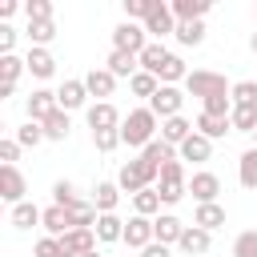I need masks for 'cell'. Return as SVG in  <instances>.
Returning <instances> with one entry per match:
<instances>
[{"label":"cell","mask_w":257,"mask_h":257,"mask_svg":"<svg viewBox=\"0 0 257 257\" xmlns=\"http://www.w3.org/2000/svg\"><path fill=\"white\" fill-rule=\"evenodd\" d=\"M193 133H197V124H193V120H185V116H169V120H161V141H165V145H173V149H181Z\"/></svg>","instance_id":"14"},{"label":"cell","mask_w":257,"mask_h":257,"mask_svg":"<svg viewBox=\"0 0 257 257\" xmlns=\"http://www.w3.org/2000/svg\"><path fill=\"white\" fill-rule=\"evenodd\" d=\"M229 124H233V133H257V108H241V104H233V116H229Z\"/></svg>","instance_id":"40"},{"label":"cell","mask_w":257,"mask_h":257,"mask_svg":"<svg viewBox=\"0 0 257 257\" xmlns=\"http://www.w3.org/2000/svg\"><path fill=\"white\" fill-rule=\"evenodd\" d=\"M24 64H28V72H32L36 80H48V76L56 72V56H52L48 48H28V52H24Z\"/></svg>","instance_id":"17"},{"label":"cell","mask_w":257,"mask_h":257,"mask_svg":"<svg viewBox=\"0 0 257 257\" xmlns=\"http://www.w3.org/2000/svg\"><path fill=\"white\" fill-rule=\"evenodd\" d=\"M169 56H173V52L165 48V40H149V48H145L137 60H141V72H153V76H157V72H161V64H165Z\"/></svg>","instance_id":"22"},{"label":"cell","mask_w":257,"mask_h":257,"mask_svg":"<svg viewBox=\"0 0 257 257\" xmlns=\"http://www.w3.org/2000/svg\"><path fill=\"white\" fill-rule=\"evenodd\" d=\"M40 225H44V233H48V237H64V233L72 229V221H68V209H64V205H48Z\"/></svg>","instance_id":"24"},{"label":"cell","mask_w":257,"mask_h":257,"mask_svg":"<svg viewBox=\"0 0 257 257\" xmlns=\"http://www.w3.org/2000/svg\"><path fill=\"white\" fill-rule=\"evenodd\" d=\"M157 185H189V181H185V165H181V161L161 165V181H157Z\"/></svg>","instance_id":"47"},{"label":"cell","mask_w":257,"mask_h":257,"mask_svg":"<svg viewBox=\"0 0 257 257\" xmlns=\"http://www.w3.org/2000/svg\"><path fill=\"white\" fill-rule=\"evenodd\" d=\"M177 249H181V253H189V257H205V253L213 249V233H209V229H201V225H185V233H181Z\"/></svg>","instance_id":"10"},{"label":"cell","mask_w":257,"mask_h":257,"mask_svg":"<svg viewBox=\"0 0 257 257\" xmlns=\"http://www.w3.org/2000/svg\"><path fill=\"white\" fill-rule=\"evenodd\" d=\"M157 193H161V205H177L189 193V185H157Z\"/></svg>","instance_id":"50"},{"label":"cell","mask_w":257,"mask_h":257,"mask_svg":"<svg viewBox=\"0 0 257 257\" xmlns=\"http://www.w3.org/2000/svg\"><path fill=\"white\" fill-rule=\"evenodd\" d=\"M141 257H173V253H169V245H161V241H153L149 249H141Z\"/></svg>","instance_id":"53"},{"label":"cell","mask_w":257,"mask_h":257,"mask_svg":"<svg viewBox=\"0 0 257 257\" xmlns=\"http://www.w3.org/2000/svg\"><path fill=\"white\" fill-rule=\"evenodd\" d=\"M112 48H116V52H133V56H141V52L149 48V32H145V24L120 20V24L112 28Z\"/></svg>","instance_id":"4"},{"label":"cell","mask_w":257,"mask_h":257,"mask_svg":"<svg viewBox=\"0 0 257 257\" xmlns=\"http://www.w3.org/2000/svg\"><path fill=\"white\" fill-rule=\"evenodd\" d=\"M16 157H20V145H16V137L0 141V161H4V165H16Z\"/></svg>","instance_id":"52"},{"label":"cell","mask_w":257,"mask_h":257,"mask_svg":"<svg viewBox=\"0 0 257 257\" xmlns=\"http://www.w3.org/2000/svg\"><path fill=\"white\" fill-rule=\"evenodd\" d=\"M177 157H181V161H193V165H205V161L213 157V141L201 137V133H193V137L177 149Z\"/></svg>","instance_id":"18"},{"label":"cell","mask_w":257,"mask_h":257,"mask_svg":"<svg viewBox=\"0 0 257 257\" xmlns=\"http://www.w3.org/2000/svg\"><path fill=\"white\" fill-rule=\"evenodd\" d=\"M237 181H241V189H257V149H245L241 153V161H237Z\"/></svg>","instance_id":"30"},{"label":"cell","mask_w":257,"mask_h":257,"mask_svg":"<svg viewBox=\"0 0 257 257\" xmlns=\"http://www.w3.org/2000/svg\"><path fill=\"white\" fill-rule=\"evenodd\" d=\"M145 32L153 36V40H165V36H173L177 32V16H173V8L169 4H161L149 20H145Z\"/></svg>","instance_id":"16"},{"label":"cell","mask_w":257,"mask_h":257,"mask_svg":"<svg viewBox=\"0 0 257 257\" xmlns=\"http://www.w3.org/2000/svg\"><path fill=\"white\" fill-rule=\"evenodd\" d=\"M96 249V229H68L60 237V257H84Z\"/></svg>","instance_id":"9"},{"label":"cell","mask_w":257,"mask_h":257,"mask_svg":"<svg viewBox=\"0 0 257 257\" xmlns=\"http://www.w3.org/2000/svg\"><path fill=\"white\" fill-rule=\"evenodd\" d=\"M56 104H60L64 112H76V108H84V104H88V88H84V76H80V80H76V76H72V80H64V84L56 88Z\"/></svg>","instance_id":"11"},{"label":"cell","mask_w":257,"mask_h":257,"mask_svg":"<svg viewBox=\"0 0 257 257\" xmlns=\"http://www.w3.org/2000/svg\"><path fill=\"white\" fill-rule=\"evenodd\" d=\"M233 257H257V229L237 233V241H233Z\"/></svg>","instance_id":"45"},{"label":"cell","mask_w":257,"mask_h":257,"mask_svg":"<svg viewBox=\"0 0 257 257\" xmlns=\"http://www.w3.org/2000/svg\"><path fill=\"white\" fill-rule=\"evenodd\" d=\"M28 40H32V48H48L52 40H56V20H28Z\"/></svg>","instance_id":"26"},{"label":"cell","mask_w":257,"mask_h":257,"mask_svg":"<svg viewBox=\"0 0 257 257\" xmlns=\"http://www.w3.org/2000/svg\"><path fill=\"white\" fill-rule=\"evenodd\" d=\"M133 213L137 217H161V193H157V185L153 189H141L133 197Z\"/></svg>","instance_id":"29"},{"label":"cell","mask_w":257,"mask_h":257,"mask_svg":"<svg viewBox=\"0 0 257 257\" xmlns=\"http://www.w3.org/2000/svg\"><path fill=\"white\" fill-rule=\"evenodd\" d=\"M181 104H185V92H181L177 84H161V88H157V96L149 100V108H153L161 120H169V116H181Z\"/></svg>","instance_id":"7"},{"label":"cell","mask_w":257,"mask_h":257,"mask_svg":"<svg viewBox=\"0 0 257 257\" xmlns=\"http://www.w3.org/2000/svg\"><path fill=\"white\" fill-rule=\"evenodd\" d=\"M157 128H161V116H157L149 104H141V108H133V112L120 120V141H124L128 149H145V145L157 141Z\"/></svg>","instance_id":"1"},{"label":"cell","mask_w":257,"mask_h":257,"mask_svg":"<svg viewBox=\"0 0 257 257\" xmlns=\"http://www.w3.org/2000/svg\"><path fill=\"white\" fill-rule=\"evenodd\" d=\"M48 137H44V124H36V120H24L20 128H16V145L20 149H36V145H44Z\"/></svg>","instance_id":"38"},{"label":"cell","mask_w":257,"mask_h":257,"mask_svg":"<svg viewBox=\"0 0 257 257\" xmlns=\"http://www.w3.org/2000/svg\"><path fill=\"white\" fill-rule=\"evenodd\" d=\"M249 52H253V56H257V32H253V36H249Z\"/></svg>","instance_id":"55"},{"label":"cell","mask_w":257,"mask_h":257,"mask_svg":"<svg viewBox=\"0 0 257 257\" xmlns=\"http://www.w3.org/2000/svg\"><path fill=\"white\" fill-rule=\"evenodd\" d=\"M76 201H80V197H76V185H72L68 177L52 185V205H64V209H68V205H76Z\"/></svg>","instance_id":"44"},{"label":"cell","mask_w":257,"mask_h":257,"mask_svg":"<svg viewBox=\"0 0 257 257\" xmlns=\"http://www.w3.org/2000/svg\"><path fill=\"white\" fill-rule=\"evenodd\" d=\"M84 257H100V249H92V253H84Z\"/></svg>","instance_id":"56"},{"label":"cell","mask_w":257,"mask_h":257,"mask_svg":"<svg viewBox=\"0 0 257 257\" xmlns=\"http://www.w3.org/2000/svg\"><path fill=\"white\" fill-rule=\"evenodd\" d=\"M116 201H120V185L116 181H96V189H92L96 213H116Z\"/></svg>","instance_id":"21"},{"label":"cell","mask_w":257,"mask_h":257,"mask_svg":"<svg viewBox=\"0 0 257 257\" xmlns=\"http://www.w3.org/2000/svg\"><path fill=\"white\" fill-rule=\"evenodd\" d=\"M104 68H108L116 80H120V76H124V80H133V76L141 72V60H137L133 52H116V48H112V52H108V60H104Z\"/></svg>","instance_id":"19"},{"label":"cell","mask_w":257,"mask_h":257,"mask_svg":"<svg viewBox=\"0 0 257 257\" xmlns=\"http://www.w3.org/2000/svg\"><path fill=\"white\" fill-rule=\"evenodd\" d=\"M253 149H257V133H253Z\"/></svg>","instance_id":"57"},{"label":"cell","mask_w":257,"mask_h":257,"mask_svg":"<svg viewBox=\"0 0 257 257\" xmlns=\"http://www.w3.org/2000/svg\"><path fill=\"white\" fill-rule=\"evenodd\" d=\"M197 133L209 137V141H221L225 133H233V124H229V116H209V112H201V116H197Z\"/></svg>","instance_id":"28"},{"label":"cell","mask_w":257,"mask_h":257,"mask_svg":"<svg viewBox=\"0 0 257 257\" xmlns=\"http://www.w3.org/2000/svg\"><path fill=\"white\" fill-rule=\"evenodd\" d=\"M16 8H20L16 0H4V4H0V24H8V20L16 16Z\"/></svg>","instance_id":"54"},{"label":"cell","mask_w":257,"mask_h":257,"mask_svg":"<svg viewBox=\"0 0 257 257\" xmlns=\"http://www.w3.org/2000/svg\"><path fill=\"white\" fill-rule=\"evenodd\" d=\"M253 16H257V8H253Z\"/></svg>","instance_id":"58"},{"label":"cell","mask_w":257,"mask_h":257,"mask_svg":"<svg viewBox=\"0 0 257 257\" xmlns=\"http://www.w3.org/2000/svg\"><path fill=\"white\" fill-rule=\"evenodd\" d=\"M157 80L161 84H181V80H189V68H185V60L173 52L165 64H161V72H157Z\"/></svg>","instance_id":"34"},{"label":"cell","mask_w":257,"mask_h":257,"mask_svg":"<svg viewBox=\"0 0 257 257\" xmlns=\"http://www.w3.org/2000/svg\"><path fill=\"white\" fill-rule=\"evenodd\" d=\"M20 72H28V64H24V56H0V84H16L20 80Z\"/></svg>","instance_id":"39"},{"label":"cell","mask_w":257,"mask_h":257,"mask_svg":"<svg viewBox=\"0 0 257 257\" xmlns=\"http://www.w3.org/2000/svg\"><path fill=\"white\" fill-rule=\"evenodd\" d=\"M68 133H72V120H68L64 108H56V112L44 120V137H48V141H68Z\"/></svg>","instance_id":"35"},{"label":"cell","mask_w":257,"mask_h":257,"mask_svg":"<svg viewBox=\"0 0 257 257\" xmlns=\"http://www.w3.org/2000/svg\"><path fill=\"white\" fill-rule=\"evenodd\" d=\"M153 241H157V237H153V217H137V213H133V217L124 221V245L141 253V249H149Z\"/></svg>","instance_id":"8"},{"label":"cell","mask_w":257,"mask_h":257,"mask_svg":"<svg viewBox=\"0 0 257 257\" xmlns=\"http://www.w3.org/2000/svg\"><path fill=\"white\" fill-rule=\"evenodd\" d=\"M193 225H201V229H221L225 225V205H197V213H193Z\"/></svg>","instance_id":"33"},{"label":"cell","mask_w":257,"mask_h":257,"mask_svg":"<svg viewBox=\"0 0 257 257\" xmlns=\"http://www.w3.org/2000/svg\"><path fill=\"white\" fill-rule=\"evenodd\" d=\"M32 257H60V237H40L36 245H32Z\"/></svg>","instance_id":"49"},{"label":"cell","mask_w":257,"mask_h":257,"mask_svg":"<svg viewBox=\"0 0 257 257\" xmlns=\"http://www.w3.org/2000/svg\"><path fill=\"white\" fill-rule=\"evenodd\" d=\"M141 157H145V161H153L157 169H161V165H169V161H181V157H177V149H173V145H165L161 137H157L153 145H145V149H141Z\"/></svg>","instance_id":"36"},{"label":"cell","mask_w":257,"mask_h":257,"mask_svg":"<svg viewBox=\"0 0 257 257\" xmlns=\"http://www.w3.org/2000/svg\"><path fill=\"white\" fill-rule=\"evenodd\" d=\"M181 233H185V221L181 217H173V213H161V217H153V237L161 241V245H177L181 241Z\"/></svg>","instance_id":"15"},{"label":"cell","mask_w":257,"mask_h":257,"mask_svg":"<svg viewBox=\"0 0 257 257\" xmlns=\"http://www.w3.org/2000/svg\"><path fill=\"white\" fill-rule=\"evenodd\" d=\"M189 193H193L197 205H217V197H221V177L209 173V169H201V173L189 177Z\"/></svg>","instance_id":"6"},{"label":"cell","mask_w":257,"mask_h":257,"mask_svg":"<svg viewBox=\"0 0 257 257\" xmlns=\"http://www.w3.org/2000/svg\"><path fill=\"white\" fill-rule=\"evenodd\" d=\"M169 8H173V16H177V24H181V20H205L213 4H209V0H173Z\"/></svg>","instance_id":"25"},{"label":"cell","mask_w":257,"mask_h":257,"mask_svg":"<svg viewBox=\"0 0 257 257\" xmlns=\"http://www.w3.org/2000/svg\"><path fill=\"white\" fill-rule=\"evenodd\" d=\"M229 96H233V104H241V108H257V80H237Z\"/></svg>","instance_id":"42"},{"label":"cell","mask_w":257,"mask_h":257,"mask_svg":"<svg viewBox=\"0 0 257 257\" xmlns=\"http://www.w3.org/2000/svg\"><path fill=\"white\" fill-rule=\"evenodd\" d=\"M157 8H161V0H124V16H128L133 24H137V20L145 24V20H149Z\"/></svg>","instance_id":"41"},{"label":"cell","mask_w":257,"mask_h":257,"mask_svg":"<svg viewBox=\"0 0 257 257\" xmlns=\"http://www.w3.org/2000/svg\"><path fill=\"white\" fill-rule=\"evenodd\" d=\"M24 16L28 20H52V0H28L24 4Z\"/></svg>","instance_id":"48"},{"label":"cell","mask_w":257,"mask_h":257,"mask_svg":"<svg viewBox=\"0 0 257 257\" xmlns=\"http://www.w3.org/2000/svg\"><path fill=\"white\" fill-rule=\"evenodd\" d=\"M185 88H189V96H201V100H209L217 92H233V84L221 72H213V68H193L189 80H185Z\"/></svg>","instance_id":"3"},{"label":"cell","mask_w":257,"mask_h":257,"mask_svg":"<svg viewBox=\"0 0 257 257\" xmlns=\"http://www.w3.org/2000/svg\"><path fill=\"white\" fill-rule=\"evenodd\" d=\"M40 221H44V209H36L32 201L12 205V225H16V229H32V225H40Z\"/></svg>","instance_id":"32"},{"label":"cell","mask_w":257,"mask_h":257,"mask_svg":"<svg viewBox=\"0 0 257 257\" xmlns=\"http://www.w3.org/2000/svg\"><path fill=\"white\" fill-rule=\"evenodd\" d=\"M92 229H96V241H100V245H112V241H124V221H120L116 213H100Z\"/></svg>","instance_id":"20"},{"label":"cell","mask_w":257,"mask_h":257,"mask_svg":"<svg viewBox=\"0 0 257 257\" xmlns=\"http://www.w3.org/2000/svg\"><path fill=\"white\" fill-rule=\"evenodd\" d=\"M16 28L12 24H0V56H12V48H16Z\"/></svg>","instance_id":"51"},{"label":"cell","mask_w":257,"mask_h":257,"mask_svg":"<svg viewBox=\"0 0 257 257\" xmlns=\"http://www.w3.org/2000/svg\"><path fill=\"white\" fill-rule=\"evenodd\" d=\"M24 193H28V181H24L20 165H0V197L8 205H20V201H28Z\"/></svg>","instance_id":"5"},{"label":"cell","mask_w":257,"mask_h":257,"mask_svg":"<svg viewBox=\"0 0 257 257\" xmlns=\"http://www.w3.org/2000/svg\"><path fill=\"white\" fill-rule=\"evenodd\" d=\"M84 116H88V128H92V133H100V128H120V120H124V116L116 112L112 100H96V104H88Z\"/></svg>","instance_id":"12"},{"label":"cell","mask_w":257,"mask_h":257,"mask_svg":"<svg viewBox=\"0 0 257 257\" xmlns=\"http://www.w3.org/2000/svg\"><path fill=\"white\" fill-rule=\"evenodd\" d=\"M157 88H161V80H157L153 72H137V76L128 80V92H133V96H141V100H153V96H157Z\"/></svg>","instance_id":"37"},{"label":"cell","mask_w":257,"mask_h":257,"mask_svg":"<svg viewBox=\"0 0 257 257\" xmlns=\"http://www.w3.org/2000/svg\"><path fill=\"white\" fill-rule=\"evenodd\" d=\"M84 88H88V96H112V88H116V76L108 72V68H92L88 76H84Z\"/></svg>","instance_id":"23"},{"label":"cell","mask_w":257,"mask_h":257,"mask_svg":"<svg viewBox=\"0 0 257 257\" xmlns=\"http://www.w3.org/2000/svg\"><path fill=\"white\" fill-rule=\"evenodd\" d=\"M92 145H96V153H112L124 141H120V128H100V133H92Z\"/></svg>","instance_id":"46"},{"label":"cell","mask_w":257,"mask_h":257,"mask_svg":"<svg viewBox=\"0 0 257 257\" xmlns=\"http://www.w3.org/2000/svg\"><path fill=\"white\" fill-rule=\"evenodd\" d=\"M173 36H177V44L197 48V44H205V20H181Z\"/></svg>","instance_id":"27"},{"label":"cell","mask_w":257,"mask_h":257,"mask_svg":"<svg viewBox=\"0 0 257 257\" xmlns=\"http://www.w3.org/2000/svg\"><path fill=\"white\" fill-rule=\"evenodd\" d=\"M24 108H28V120L44 124V120H48V116H52L60 104H56V92H48V88H36V92L28 96V104H24Z\"/></svg>","instance_id":"13"},{"label":"cell","mask_w":257,"mask_h":257,"mask_svg":"<svg viewBox=\"0 0 257 257\" xmlns=\"http://www.w3.org/2000/svg\"><path fill=\"white\" fill-rule=\"evenodd\" d=\"M201 112H209V116H233V96L229 92H217V96L201 100Z\"/></svg>","instance_id":"43"},{"label":"cell","mask_w":257,"mask_h":257,"mask_svg":"<svg viewBox=\"0 0 257 257\" xmlns=\"http://www.w3.org/2000/svg\"><path fill=\"white\" fill-rule=\"evenodd\" d=\"M157 181H161V169H157L153 161H145V157L124 161L120 173H116V185H120V193H128V197H137L141 189H153Z\"/></svg>","instance_id":"2"},{"label":"cell","mask_w":257,"mask_h":257,"mask_svg":"<svg viewBox=\"0 0 257 257\" xmlns=\"http://www.w3.org/2000/svg\"><path fill=\"white\" fill-rule=\"evenodd\" d=\"M96 205L92 201H76V205H68V221H72V229H92L96 225Z\"/></svg>","instance_id":"31"}]
</instances>
